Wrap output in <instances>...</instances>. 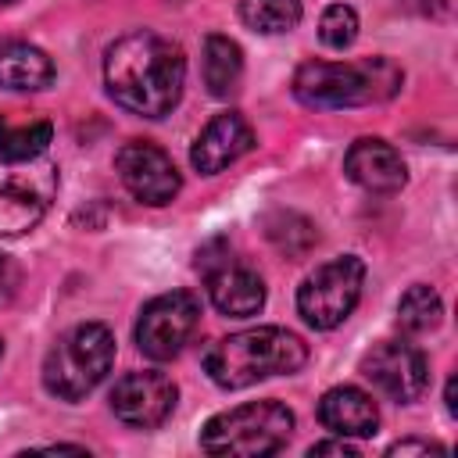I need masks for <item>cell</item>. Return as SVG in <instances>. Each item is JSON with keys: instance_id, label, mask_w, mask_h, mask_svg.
<instances>
[{"instance_id": "obj_1", "label": "cell", "mask_w": 458, "mask_h": 458, "mask_svg": "<svg viewBox=\"0 0 458 458\" xmlns=\"http://www.w3.org/2000/svg\"><path fill=\"white\" fill-rule=\"evenodd\" d=\"M104 82L118 107L140 118H165L182 97L186 57L172 39L136 29L107 47Z\"/></svg>"}, {"instance_id": "obj_2", "label": "cell", "mask_w": 458, "mask_h": 458, "mask_svg": "<svg viewBox=\"0 0 458 458\" xmlns=\"http://www.w3.org/2000/svg\"><path fill=\"white\" fill-rule=\"evenodd\" d=\"M308 361V344L283 326L229 333L204 351V372L222 390H243L268 376H290Z\"/></svg>"}, {"instance_id": "obj_3", "label": "cell", "mask_w": 458, "mask_h": 458, "mask_svg": "<svg viewBox=\"0 0 458 458\" xmlns=\"http://www.w3.org/2000/svg\"><path fill=\"white\" fill-rule=\"evenodd\" d=\"M401 68L386 57L304 61L293 72V97L315 111H344L390 100L401 89Z\"/></svg>"}, {"instance_id": "obj_4", "label": "cell", "mask_w": 458, "mask_h": 458, "mask_svg": "<svg viewBox=\"0 0 458 458\" xmlns=\"http://www.w3.org/2000/svg\"><path fill=\"white\" fill-rule=\"evenodd\" d=\"M293 411L283 401H247L218 411L200 429V447L222 458H265L290 444Z\"/></svg>"}, {"instance_id": "obj_5", "label": "cell", "mask_w": 458, "mask_h": 458, "mask_svg": "<svg viewBox=\"0 0 458 458\" xmlns=\"http://www.w3.org/2000/svg\"><path fill=\"white\" fill-rule=\"evenodd\" d=\"M114 361V336L104 322L72 326L43 358V386L61 401H82L104 383Z\"/></svg>"}, {"instance_id": "obj_6", "label": "cell", "mask_w": 458, "mask_h": 458, "mask_svg": "<svg viewBox=\"0 0 458 458\" xmlns=\"http://www.w3.org/2000/svg\"><path fill=\"white\" fill-rule=\"evenodd\" d=\"M57 193V165L39 157H0V236H21L39 225Z\"/></svg>"}, {"instance_id": "obj_7", "label": "cell", "mask_w": 458, "mask_h": 458, "mask_svg": "<svg viewBox=\"0 0 458 458\" xmlns=\"http://www.w3.org/2000/svg\"><path fill=\"white\" fill-rule=\"evenodd\" d=\"M365 261L354 254L318 265L297 290V311L311 329H336L361 301Z\"/></svg>"}, {"instance_id": "obj_8", "label": "cell", "mask_w": 458, "mask_h": 458, "mask_svg": "<svg viewBox=\"0 0 458 458\" xmlns=\"http://www.w3.org/2000/svg\"><path fill=\"white\" fill-rule=\"evenodd\" d=\"M197 322H200V301L190 290L157 293L143 304L136 318V347L154 361H168L193 336Z\"/></svg>"}, {"instance_id": "obj_9", "label": "cell", "mask_w": 458, "mask_h": 458, "mask_svg": "<svg viewBox=\"0 0 458 458\" xmlns=\"http://www.w3.org/2000/svg\"><path fill=\"white\" fill-rule=\"evenodd\" d=\"M197 268L204 272V283H208V297L211 304L229 315V318H250L265 308V279L247 268L243 261H236L225 243L218 240V254L211 258L208 247L197 250Z\"/></svg>"}, {"instance_id": "obj_10", "label": "cell", "mask_w": 458, "mask_h": 458, "mask_svg": "<svg viewBox=\"0 0 458 458\" xmlns=\"http://www.w3.org/2000/svg\"><path fill=\"white\" fill-rule=\"evenodd\" d=\"M361 376L397 404H411L429 386V361L415 344L383 340L361 358Z\"/></svg>"}, {"instance_id": "obj_11", "label": "cell", "mask_w": 458, "mask_h": 458, "mask_svg": "<svg viewBox=\"0 0 458 458\" xmlns=\"http://www.w3.org/2000/svg\"><path fill=\"white\" fill-rule=\"evenodd\" d=\"M114 168H118V179L122 186L140 200V204H150V208H165L175 200V193L182 190V179H179V168L175 161L147 143V140H129L118 154H114Z\"/></svg>"}, {"instance_id": "obj_12", "label": "cell", "mask_w": 458, "mask_h": 458, "mask_svg": "<svg viewBox=\"0 0 458 458\" xmlns=\"http://www.w3.org/2000/svg\"><path fill=\"white\" fill-rule=\"evenodd\" d=\"M175 383L165 372H129L111 386V411L125 426L154 429L175 411Z\"/></svg>"}, {"instance_id": "obj_13", "label": "cell", "mask_w": 458, "mask_h": 458, "mask_svg": "<svg viewBox=\"0 0 458 458\" xmlns=\"http://www.w3.org/2000/svg\"><path fill=\"white\" fill-rule=\"evenodd\" d=\"M254 147V129L240 111H222L215 114L200 136L190 147V165L200 175H215L222 168H229L233 161H240L247 150Z\"/></svg>"}, {"instance_id": "obj_14", "label": "cell", "mask_w": 458, "mask_h": 458, "mask_svg": "<svg viewBox=\"0 0 458 458\" xmlns=\"http://www.w3.org/2000/svg\"><path fill=\"white\" fill-rule=\"evenodd\" d=\"M344 172L354 186L369 190V193H397L408 182V168L404 157L397 154L394 143L379 140V136H361L351 143V150L344 154Z\"/></svg>"}, {"instance_id": "obj_15", "label": "cell", "mask_w": 458, "mask_h": 458, "mask_svg": "<svg viewBox=\"0 0 458 458\" xmlns=\"http://www.w3.org/2000/svg\"><path fill=\"white\" fill-rule=\"evenodd\" d=\"M318 422L333 437H372L379 429V408L358 386H333L318 401Z\"/></svg>"}, {"instance_id": "obj_16", "label": "cell", "mask_w": 458, "mask_h": 458, "mask_svg": "<svg viewBox=\"0 0 458 458\" xmlns=\"http://www.w3.org/2000/svg\"><path fill=\"white\" fill-rule=\"evenodd\" d=\"M54 82V61L47 50L25 43V39H7L0 43V86L4 89H47Z\"/></svg>"}, {"instance_id": "obj_17", "label": "cell", "mask_w": 458, "mask_h": 458, "mask_svg": "<svg viewBox=\"0 0 458 458\" xmlns=\"http://www.w3.org/2000/svg\"><path fill=\"white\" fill-rule=\"evenodd\" d=\"M200 75H204V86L211 97L225 100L240 89V79H243V50L236 39L222 36V32H211L204 39V57H200Z\"/></svg>"}, {"instance_id": "obj_18", "label": "cell", "mask_w": 458, "mask_h": 458, "mask_svg": "<svg viewBox=\"0 0 458 458\" xmlns=\"http://www.w3.org/2000/svg\"><path fill=\"white\" fill-rule=\"evenodd\" d=\"M54 140V125L43 114H18V111H0V157L21 161V157H39L47 154Z\"/></svg>"}, {"instance_id": "obj_19", "label": "cell", "mask_w": 458, "mask_h": 458, "mask_svg": "<svg viewBox=\"0 0 458 458\" xmlns=\"http://www.w3.org/2000/svg\"><path fill=\"white\" fill-rule=\"evenodd\" d=\"M301 0H240V18L247 29L261 32V36H279V32H293L301 25Z\"/></svg>"}, {"instance_id": "obj_20", "label": "cell", "mask_w": 458, "mask_h": 458, "mask_svg": "<svg viewBox=\"0 0 458 458\" xmlns=\"http://www.w3.org/2000/svg\"><path fill=\"white\" fill-rule=\"evenodd\" d=\"M440 315H444V301L426 283L408 286L401 293V301H397V326L404 333H429V329H437Z\"/></svg>"}, {"instance_id": "obj_21", "label": "cell", "mask_w": 458, "mask_h": 458, "mask_svg": "<svg viewBox=\"0 0 458 458\" xmlns=\"http://www.w3.org/2000/svg\"><path fill=\"white\" fill-rule=\"evenodd\" d=\"M318 39L329 50H344L358 39V14L351 4H329L318 18Z\"/></svg>"}, {"instance_id": "obj_22", "label": "cell", "mask_w": 458, "mask_h": 458, "mask_svg": "<svg viewBox=\"0 0 458 458\" xmlns=\"http://www.w3.org/2000/svg\"><path fill=\"white\" fill-rule=\"evenodd\" d=\"M265 225H268V240H272V243H276L283 254H290V258H301V254H304V250H301V243L293 240L297 233L318 236V233H315V225H311L308 218L293 215V211H276V215H272Z\"/></svg>"}, {"instance_id": "obj_23", "label": "cell", "mask_w": 458, "mask_h": 458, "mask_svg": "<svg viewBox=\"0 0 458 458\" xmlns=\"http://www.w3.org/2000/svg\"><path fill=\"white\" fill-rule=\"evenodd\" d=\"M18 286H21V268H18V265L0 250V308L14 301Z\"/></svg>"}, {"instance_id": "obj_24", "label": "cell", "mask_w": 458, "mask_h": 458, "mask_svg": "<svg viewBox=\"0 0 458 458\" xmlns=\"http://www.w3.org/2000/svg\"><path fill=\"white\" fill-rule=\"evenodd\" d=\"M390 458H404V454H444V444H433V440H397L386 447Z\"/></svg>"}, {"instance_id": "obj_25", "label": "cell", "mask_w": 458, "mask_h": 458, "mask_svg": "<svg viewBox=\"0 0 458 458\" xmlns=\"http://www.w3.org/2000/svg\"><path fill=\"white\" fill-rule=\"evenodd\" d=\"M308 454H358V447L351 444V437H336V440H322V444H311Z\"/></svg>"}, {"instance_id": "obj_26", "label": "cell", "mask_w": 458, "mask_h": 458, "mask_svg": "<svg viewBox=\"0 0 458 458\" xmlns=\"http://www.w3.org/2000/svg\"><path fill=\"white\" fill-rule=\"evenodd\" d=\"M444 401H447V411L454 415V376L447 379V394H444Z\"/></svg>"}, {"instance_id": "obj_27", "label": "cell", "mask_w": 458, "mask_h": 458, "mask_svg": "<svg viewBox=\"0 0 458 458\" xmlns=\"http://www.w3.org/2000/svg\"><path fill=\"white\" fill-rule=\"evenodd\" d=\"M0 358H4V340H0Z\"/></svg>"}, {"instance_id": "obj_28", "label": "cell", "mask_w": 458, "mask_h": 458, "mask_svg": "<svg viewBox=\"0 0 458 458\" xmlns=\"http://www.w3.org/2000/svg\"><path fill=\"white\" fill-rule=\"evenodd\" d=\"M0 4H7V0H0Z\"/></svg>"}]
</instances>
